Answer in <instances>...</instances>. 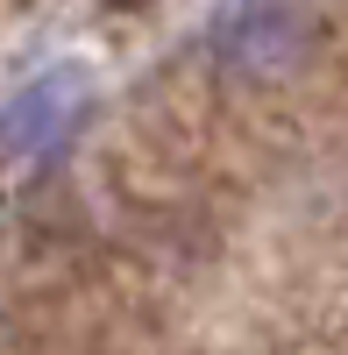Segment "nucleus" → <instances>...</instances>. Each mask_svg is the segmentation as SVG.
<instances>
[{
  "mask_svg": "<svg viewBox=\"0 0 348 355\" xmlns=\"http://www.w3.org/2000/svg\"><path fill=\"white\" fill-rule=\"evenodd\" d=\"M78 107H85V78L78 71H43L36 85H21L0 107V199H15L50 164V150L71 135Z\"/></svg>",
  "mask_w": 348,
  "mask_h": 355,
  "instance_id": "nucleus-1",
  "label": "nucleus"
}]
</instances>
